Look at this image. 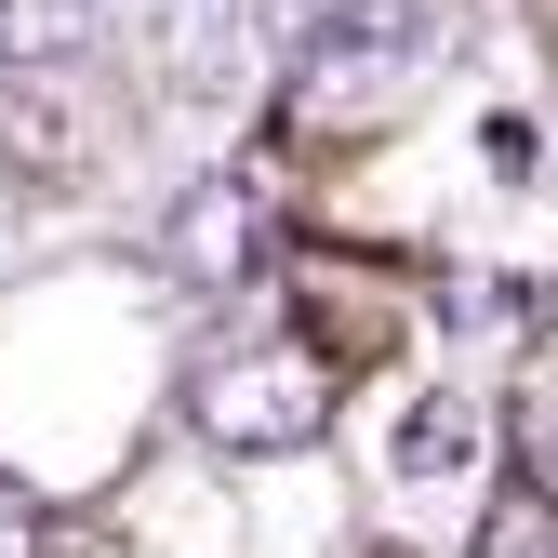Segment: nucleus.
Wrapping results in <instances>:
<instances>
[{
  "instance_id": "obj_7",
  "label": "nucleus",
  "mask_w": 558,
  "mask_h": 558,
  "mask_svg": "<svg viewBox=\"0 0 558 558\" xmlns=\"http://www.w3.org/2000/svg\"><path fill=\"white\" fill-rule=\"evenodd\" d=\"M0 558H40V506L14 493V478H0Z\"/></svg>"
},
{
  "instance_id": "obj_2",
  "label": "nucleus",
  "mask_w": 558,
  "mask_h": 558,
  "mask_svg": "<svg viewBox=\"0 0 558 558\" xmlns=\"http://www.w3.org/2000/svg\"><path fill=\"white\" fill-rule=\"evenodd\" d=\"M345 412V360L306 332H253V345H214V360L186 373V426L214 452H306L332 439Z\"/></svg>"
},
{
  "instance_id": "obj_1",
  "label": "nucleus",
  "mask_w": 558,
  "mask_h": 558,
  "mask_svg": "<svg viewBox=\"0 0 558 558\" xmlns=\"http://www.w3.org/2000/svg\"><path fill=\"white\" fill-rule=\"evenodd\" d=\"M452 14L439 0H332L293 40V133H373L439 81Z\"/></svg>"
},
{
  "instance_id": "obj_3",
  "label": "nucleus",
  "mask_w": 558,
  "mask_h": 558,
  "mask_svg": "<svg viewBox=\"0 0 558 558\" xmlns=\"http://www.w3.org/2000/svg\"><path fill=\"white\" fill-rule=\"evenodd\" d=\"M147 66L186 107H240L266 66V0H160L147 14Z\"/></svg>"
},
{
  "instance_id": "obj_5",
  "label": "nucleus",
  "mask_w": 558,
  "mask_h": 558,
  "mask_svg": "<svg viewBox=\"0 0 558 558\" xmlns=\"http://www.w3.org/2000/svg\"><path fill=\"white\" fill-rule=\"evenodd\" d=\"M478 465H493V426H478L465 399H412V412H399V452H386L399 506H465Z\"/></svg>"
},
{
  "instance_id": "obj_4",
  "label": "nucleus",
  "mask_w": 558,
  "mask_h": 558,
  "mask_svg": "<svg viewBox=\"0 0 558 558\" xmlns=\"http://www.w3.org/2000/svg\"><path fill=\"white\" fill-rule=\"evenodd\" d=\"M266 266V186L253 173H199L173 199V279H199V293H227V279Z\"/></svg>"
},
{
  "instance_id": "obj_6",
  "label": "nucleus",
  "mask_w": 558,
  "mask_h": 558,
  "mask_svg": "<svg viewBox=\"0 0 558 558\" xmlns=\"http://www.w3.org/2000/svg\"><path fill=\"white\" fill-rule=\"evenodd\" d=\"M478 558H558V493H519V506H493Z\"/></svg>"
}]
</instances>
